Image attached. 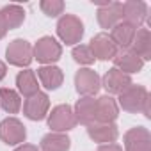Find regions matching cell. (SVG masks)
Segmentation results:
<instances>
[{
  "mask_svg": "<svg viewBox=\"0 0 151 151\" xmlns=\"http://www.w3.org/2000/svg\"><path fill=\"white\" fill-rule=\"evenodd\" d=\"M0 14H2L7 29H18L23 22H25V9L18 4H7L0 9Z\"/></svg>",
  "mask_w": 151,
  "mask_h": 151,
  "instance_id": "cell-23",
  "label": "cell"
},
{
  "mask_svg": "<svg viewBox=\"0 0 151 151\" xmlns=\"http://www.w3.org/2000/svg\"><path fill=\"white\" fill-rule=\"evenodd\" d=\"M124 151H151V133L144 126L130 128L124 133Z\"/></svg>",
  "mask_w": 151,
  "mask_h": 151,
  "instance_id": "cell-9",
  "label": "cell"
},
{
  "mask_svg": "<svg viewBox=\"0 0 151 151\" xmlns=\"http://www.w3.org/2000/svg\"><path fill=\"white\" fill-rule=\"evenodd\" d=\"M71 139L66 133L50 132L41 139V151H69Z\"/></svg>",
  "mask_w": 151,
  "mask_h": 151,
  "instance_id": "cell-22",
  "label": "cell"
},
{
  "mask_svg": "<svg viewBox=\"0 0 151 151\" xmlns=\"http://www.w3.org/2000/svg\"><path fill=\"white\" fill-rule=\"evenodd\" d=\"M57 36L62 43L77 46L84 37V23L75 14H62L57 22Z\"/></svg>",
  "mask_w": 151,
  "mask_h": 151,
  "instance_id": "cell-2",
  "label": "cell"
},
{
  "mask_svg": "<svg viewBox=\"0 0 151 151\" xmlns=\"http://www.w3.org/2000/svg\"><path fill=\"white\" fill-rule=\"evenodd\" d=\"M119 116V107L117 101L105 94L96 100V121L98 123H114Z\"/></svg>",
  "mask_w": 151,
  "mask_h": 151,
  "instance_id": "cell-17",
  "label": "cell"
},
{
  "mask_svg": "<svg viewBox=\"0 0 151 151\" xmlns=\"http://www.w3.org/2000/svg\"><path fill=\"white\" fill-rule=\"evenodd\" d=\"M98 23L101 29H112L119 22H123V4L121 2H109L98 7Z\"/></svg>",
  "mask_w": 151,
  "mask_h": 151,
  "instance_id": "cell-15",
  "label": "cell"
},
{
  "mask_svg": "<svg viewBox=\"0 0 151 151\" xmlns=\"http://www.w3.org/2000/svg\"><path fill=\"white\" fill-rule=\"evenodd\" d=\"M96 151H123V147H121L119 144L112 142V144H103V146H100Z\"/></svg>",
  "mask_w": 151,
  "mask_h": 151,
  "instance_id": "cell-27",
  "label": "cell"
},
{
  "mask_svg": "<svg viewBox=\"0 0 151 151\" xmlns=\"http://www.w3.org/2000/svg\"><path fill=\"white\" fill-rule=\"evenodd\" d=\"M16 86H18V91L25 96V98H30L34 96L36 93H39V84H37V77L32 69H22L18 75H16Z\"/></svg>",
  "mask_w": 151,
  "mask_h": 151,
  "instance_id": "cell-21",
  "label": "cell"
},
{
  "mask_svg": "<svg viewBox=\"0 0 151 151\" xmlns=\"http://www.w3.org/2000/svg\"><path fill=\"white\" fill-rule=\"evenodd\" d=\"M133 82H132V77L116 68H110L101 78V86L105 87V91L109 93V96L112 94H121L126 87H130Z\"/></svg>",
  "mask_w": 151,
  "mask_h": 151,
  "instance_id": "cell-10",
  "label": "cell"
},
{
  "mask_svg": "<svg viewBox=\"0 0 151 151\" xmlns=\"http://www.w3.org/2000/svg\"><path fill=\"white\" fill-rule=\"evenodd\" d=\"M114 60V68L126 73V75H132V73H139L142 71L144 68V60L132 50V48H126V50H117L116 57L112 59Z\"/></svg>",
  "mask_w": 151,
  "mask_h": 151,
  "instance_id": "cell-11",
  "label": "cell"
},
{
  "mask_svg": "<svg viewBox=\"0 0 151 151\" xmlns=\"http://www.w3.org/2000/svg\"><path fill=\"white\" fill-rule=\"evenodd\" d=\"M14 151H39V149H37V146H34V144H20Z\"/></svg>",
  "mask_w": 151,
  "mask_h": 151,
  "instance_id": "cell-28",
  "label": "cell"
},
{
  "mask_svg": "<svg viewBox=\"0 0 151 151\" xmlns=\"http://www.w3.org/2000/svg\"><path fill=\"white\" fill-rule=\"evenodd\" d=\"M147 18V4L142 0H128L123 4V22L140 29Z\"/></svg>",
  "mask_w": 151,
  "mask_h": 151,
  "instance_id": "cell-13",
  "label": "cell"
},
{
  "mask_svg": "<svg viewBox=\"0 0 151 151\" xmlns=\"http://www.w3.org/2000/svg\"><path fill=\"white\" fill-rule=\"evenodd\" d=\"M87 135L91 137V140L103 146V144L116 142L119 137V130H117L116 123H94V124L87 126Z\"/></svg>",
  "mask_w": 151,
  "mask_h": 151,
  "instance_id": "cell-14",
  "label": "cell"
},
{
  "mask_svg": "<svg viewBox=\"0 0 151 151\" xmlns=\"http://www.w3.org/2000/svg\"><path fill=\"white\" fill-rule=\"evenodd\" d=\"M48 126L52 128V132H57V133H66L73 130L77 126V117H75L73 109L68 103L53 107L52 112L48 114Z\"/></svg>",
  "mask_w": 151,
  "mask_h": 151,
  "instance_id": "cell-4",
  "label": "cell"
},
{
  "mask_svg": "<svg viewBox=\"0 0 151 151\" xmlns=\"http://www.w3.org/2000/svg\"><path fill=\"white\" fill-rule=\"evenodd\" d=\"M39 7L50 18H57L59 14L64 13V2L62 0H43V2L39 4Z\"/></svg>",
  "mask_w": 151,
  "mask_h": 151,
  "instance_id": "cell-26",
  "label": "cell"
},
{
  "mask_svg": "<svg viewBox=\"0 0 151 151\" xmlns=\"http://www.w3.org/2000/svg\"><path fill=\"white\" fill-rule=\"evenodd\" d=\"M6 75H7V66H6V62L0 60V82L6 78Z\"/></svg>",
  "mask_w": 151,
  "mask_h": 151,
  "instance_id": "cell-30",
  "label": "cell"
},
{
  "mask_svg": "<svg viewBox=\"0 0 151 151\" xmlns=\"http://www.w3.org/2000/svg\"><path fill=\"white\" fill-rule=\"evenodd\" d=\"M144 62L151 59V32L149 29H137L135 37L130 46Z\"/></svg>",
  "mask_w": 151,
  "mask_h": 151,
  "instance_id": "cell-20",
  "label": "cell"
},
{
  "mask_svg": "<svg viewBox=\"0 0 151 151\" xmlns=\"http://www.w3.org/2000/svg\"><path fill=\"white\" fill-rule=\"evenodd\" d=\"M101 87V78L91 68H80L75 73V89L82 96H94Z\"/></svg>",
  "mask_w": 151,
  "mask_h": 151,
  "instance_id": "cell-7",
  "label": "cell"
},
{
  "mask_svg": "<svg viewBox=\"0 0 151 151\" xmlns=\"http://www.w3.org/2000/svg\"><path fill=\"white\" fill-rule=\"evenodd\" d=\"M6 59L9 64L18 66V68H27L34 60L32 53V45L27 39H13L7 48H6Z\"/></svg>",
  "mask_w": 151,
  "mask_h": 151,
  "instance_id": "cell-5",
  "label": "cell"
},
{
  "mask_svg": "<svg viewBox=\"0 0 151 151\" xmlns=\"http://www.w3.org/2000/svg\"><path fill=\"white\" fill-rule=\"evenodd\" d=\"M50 110V98L46 93H36L34 96L27 98L23 101V114L30 121H41L48 116Z\"/></svg>",
  "mask_w": 151,
  "mask_h": 151,
  "instance_id": "cell-8",
  "label": "cell"
},
{
  "mask_svg": "<svg viewBox=\"0 0 151 151\" xmlns=\"http://www.w3.org/2000/svg\"><path fill=\"white\" fill-rule=\"evenodd\" d=\"M7 25H6V22H4V18H2V14H0V39L2 37H6V34H7Z\"/></svg>",
  "mask_w": 151,
  "mask_h": 151,
  "instance_id": "cell-29",
  "label": "cell"
},
{
  "mask_svg": "<svg viewBox=\"0 0 151 151\" xmlns=\"http://www.w3.org/2000/svg\"><path fill=\"white\" fill-rule=\"evenodd\" d=\"M0 107L7 114H18L22 109V98L14 89L0 87Z\"/></svg>",
  "mask_w": 151,
  "mask_h": 151,
  "instance_id": "cell-24",
  "label": "cell"
},
{
  "mask_svg": "<svg viewBox=\"0 0 151 151\" xmlns=\"http://www.w3.org/2000/svg\"><path fill=\"white\" fill-rule=\"evenodd\" d=\"M32 53L34 59L45 66H52L53 62H57L62 55V46L60 43L52 37V36H43L37 39V43L32 46Z\"/></svg>",
  "mask_w": 151,
  "mask_h": 151,
  "instance_id": "cell-3",
  "label": "cell"
},
{
  "mask_svg": "<svg viewBox=\"0 0 151 151\" xmlns=\"http://www.w3.org/2000/svg\"><path fill=\"white\" fill-rule=\"evenodd\" d=\"M135 32H137V29L133 27V25H130V23H126V22H119L116 27H112L110 29V39L114 41V45L117 46V50L121 48V50H126V48H130L132 46V41H133V37H135Z\"/></svg>",
  "mask_w": 151,
  "mask_h": 151,
  "instance_id": "cell-18",
  "label": "cell"
},
{
  "mask_svg": "<svg viewBox=\"0 0 151 151\" xmlns=\"http://www.w3.org/2000/svg\"><path fill=\"white\" fill-rule=\"evenodd\" d=\"M94 59H100V60H112L117 53V46L114 45V41L110 39L109 34L105 32H100L96 34L93 39H91V45H89Z\"/></svg>",
  "mask_w": 151,
  "mask_h": 151,
  "instance_id": "cell-12",
  "label": "cell"
},
{
  "mask_svg": "<svg viewBox=\"0 0 151 151\" xmlns=\"http://www.w3.org/2000/svg\"><path fill=\"white\" fill-rule=\"evenodd\" d=\"M37 78H39L43 87H46L48 91H55L64 82V73L60 68H57L53 64L52 66H41L37 69Z\"/></svg>",
  "mask_w": 151,
  "mask_h": 151,
  "instance_id": "cell-19",
  "label": "cell"
},
{
  "mask_svg": "<svg viewBox=\"0 0 151 151\" xmlns=\"http://www.w3.org/2000/svg\"><path fill=\"white\" fill-rule=\"evenodd\" d=\"M27 139V130L23 123L16 117H6L0 123V140L7 146H20Z\"/></svg>",
  "mask_w": 151,
  "mask_h": 151,
  "instance_id": "cell-6",
  "label": "cell"
},
{
  "mask_svg": "<svg viewBox=\"0 0 151 151\" xmlns=\"http://www.w3.org/2000/svg\"><path fill=\"white\" fill-rule=\"evenodd\" d=\"M117 107H121L123 110L130 112V114H137L142 112L144 117H151V109H149V93L144 86L139 84H132L130 87H126L121 94H117Z\"/></svg>",
  "mask_w": 151,
  "mask_h": 151,
  "instance_id": "cell-1",
  "label": "cell"
},
{
  "mask_svg": "<svg viewBox=\"0 0 151 151\" xmlns=\"http://www.w3.org/2000/svg\"><path fill=\"white\" fill-rule=\"evenodd\" d=\"M75 117L77 123H82L86 126L98 123L96 121V100L93 96H82L77 103H75Z\"/></svg>",
  "mask_w": 151,
  "mask_h": 151,
  "instance_id": "cell-16",
  "label": "cell"
},
{
  "mask_svg": "<svg viewBox=\"0 0 151 151\" xmlns=\"http://www.w3.org/2000/svg\"><path fill=\"white\" fill-rule=\"evenodd\" d=\"M71 55H73L75 62L84 64V66H89V64H93L96 60L94 55H93V52H91V48H89V45H77V46L73 48Z\"/></svg>",
  "mask_w": 151,
  "mask_h": 151,
  "instance_id": "cell-25",
  "label": "cell"
}]
</instances>
